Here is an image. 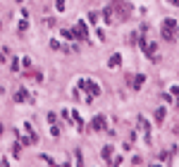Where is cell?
<instances>
[{
    "mask_svg": "<svg viewBox=\"0 0 179 167\" xmlns=\"http://www.w3.org/2000/svg\"><path fill=\"white\" fill-rule=\"evenodd\" d=\"M162 24H165L162 36H165V38H172V36H174V29H177V22H174V19H165Z\"/></svg>",
    "mask_w": 179,
    "mask_h": 167,
    "instance_id": "6da1fadb",
    "label": "cell"
},
{
    "mask_svg": "<svg viewBox=\"0 0 179 167\" xmlns=\"http://www.w3.org/2000/svg\"><path fill=\"white\" fill-rule=\"evenodd\" d=\"M91 127H93L96 132H100V129L105 127V117H103V115H98V117H93V122H91Z\"/></svg>",
    "mask_w": 179,
    "mask_h": 167,
    "instance_id": "7a4b0ae2",
    "label": "cell"
},
{
    "mask_svg": "<svg viewBox=\"0 0 179 167\" xmlns=\"http://www.w3.org/2000/svg\"><path fill=\"white\" fill-rule=\"evenodd\" d=\"M77 34H79L81 41H86V27H84V22H77Z\"/></svg>",
    "mask_w": 179,
    "mask_h": 167,
    "instance_id": "3957f363",
    "label": "cell"
},
{
    "mask_svg": "<svg viewBox=\"0 0 179 167\" xmlns=\"http://www.w3.org/2000/svg\"><path fill=\"white\" fill-rule=\"evenodd\" d=\"M119 62H122V57H119V55H112V57L107 60V67H112V69H115V67H119Z\"/></svg>",
    "mask_w": 179,
    "mask_h": 167,
    "instance_id": "277c9868",
    "label": "cell"
},
{
    "mask_svg": "<svg viewBox=\"0 0 179 167\" xmlns=\"http://www.w3.org/2000/svg\"><path fill=\"white\" fill-rule=\"evenodd\" d=\"M143 81H146V77H143V74H139V77H136V79H134V81H131V86H134V88H136V91H139V88H141V86H143Z\"/></svg>",
    "mask_w": 179,
    "mask_h": 167,
    "instance_id": "5b68a950",
    "label": "cell"
},
{
    "mask_svg": "<svg viewBox=\"0 0 179 167\" xmlns=\"http://www.w3.org/2000/svg\"><path fill=\"white\" fill-rule=\"evenodd\" d=\"M15 100H17V103H24V100H27V91H24V88H19L17 93H15Z\"/></svg>",
    "mask_w": 179,
    "mask_h": 167,
    "instance_id": "8992f818",
    "label": "cell"
},
{
    "mask_svg": "<svg viewBox=\"0 0 179 167\" xmlns=\"http://www.w3.org/2000/svg\"><path fill=\"white\" fill-rule=\"evenodd\" d=\"M50 48H53V50H62V43H60L57 38H53V41H50Z\"/></svg>",
    "mask_w": 179,
    "mask_h": 167,
    "instance_id": "52a82bcc",
    "label": "cell"
},
{
    "mask_svg": "<svg viewBox=\"0 0 179 167\" xmlns=\"http://www.w3.org/2000/svg\"><path fill=\"white\" fill-rule=\"evenodd\" d=\"M155 117H158V122H162V119H165V107H158V110H155Z\"/></svg>",
    "mask_w": 179,
    "mask_h": 167,
    "instance_id": "ba28073f",
    "label": "cell"
},
{
    "mask_svg": "<svg viewBox=\"0 0 179 167\" xmlns=\"http://www.w3.org/2000/svg\"><path fill=\"white\" fill-rule=\"evenodd\" d=\"M110 155H112V148H110V146H105V148H103V158H105L107 162H110Z\"/></svg>",
    "mask_w": 179,
    "mask_h": 167,
    "instance_id": "9c48e42d",
    "label": "cell"
}]
</instances>
